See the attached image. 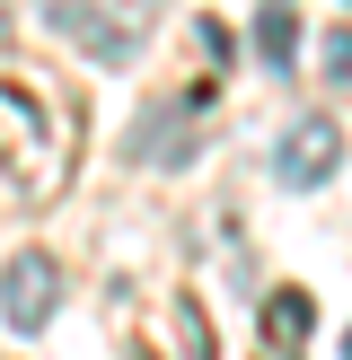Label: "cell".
I'll return each instance as SVG.
<instances>
[{
    "label": "cell",
    "instance_id": "6da1fadb",
    "mask_svg": "<svg viewBox=\"0 0 352 360\" xmlns=\"http://www.w3.org/2000/svg\"><path fill=\"white\" fill-rule=\"evenodd\" d=\"M80 158V97L62 79H0V185L18 202H53Z\"/></svg>",
    "mask_w": 352,
    "mask_h": 360
},
{
    "label": "cell",
    "instance_id": "7a4b0ae2",
    "mask_svg": "<svg viewBox=\"0 0 352 360\" xmlns=\"http://www.w3.org/2000/svg\"><path fill=\"white\" fill-rule=\"evenodd\" d=\"M150 18H158V0H80V9L62 18V35L88 53V62L123 70L141 44H150Z\"/></svg>",
    "mask_w": 352,
    "mask_h": 360
},
{
    "label": "cell",
    "instance_id": "3957f363",
    "mask_svg": "<svg viewBox=\"0 0 352 360\" xmlns=\"http://www.w3.org/2000/svg\"><path fill=\"white\" fill-rule=\"evenodd\" d=\"M334 167H344V123L334 115H299L273 150V185H291V193H317Z\"/></svg>",
    "mask_w": 352,
    "mask_h": 360
},
{
    "label": "cell",
    "instance_id": "277c9868",
    "mask_svg": "<svg viewBox=\"0 0 352 360\" xmlns=\"http://www.w3.org/2000/svg\"><path fill=\"white\" fill-rule=\"evenodd\" d=\"M53 308H62V264H53L44 246H27V255L0 264V316H9L18 334L53 326Z\"/></svg>",
    "mask_w": 352,
    "mask_h": 360
},
{
    "label": "cell",
    "instance_id": "5b68a950",
    "mask_svg": "<svg viewBox=\"0 0 352 360\" xmlns=\"http://www.w3.org/2000/svg\"><path fill=\"white\" fill-rule=\"evenodd\" d=\"M308 326H317V299L308 290H273V299H264V343H273V352H291Z\"/></svg>",
    "mask_w": 352,
    "mask_h": 360
},
{
    "label": "cell",
    "instance_id": "8992f818",
    "mask_svg": "<svg viewBox=\"0 0 352 360\" xmlns=\"http://www.w3.org/2000/svg\"><path fill=\"white\" fill-rule=\"evenodd\" d=\"M256 53L273 70H291V53H299V9H291V0H264V9H256Z\"/></svg>",
    "mask_w": 352,
    "mask_h": 360
},
{
    "label": "cell",
    "instance_id": "52a82bcc",
    "mask_svg": "<svg viewBox=\"0 0 352 360\" xmlns=\"http://www.w3.org/2000/svg\"><path fill=\"white\" fill-rule=\"evenodd\" d=\"M317 70H326V88H352V27L317 35Z\"/></svg>",
    "mask_w": 352,
    "mask_h": 360
},
{
    "label": "cell",
    "instance_id": "ba28073f",
    "mask_svg": "<svg viewBox=\"0 0 352 360\" xmlns=\"http://www.w3.org/2000/svg\"><path fill=\"white\" fill-rule=\"evenodd\" d=\"M35 9H44V27H53V35H62V18L80 9V0H35Z\"/></svg>",
    "mask_w": 352,
    "mask_h": 360
},
{
    "label": "cell",
    "instance_id": "9c48e42d",
    "mask_svg": "<svg viewBox=\"0 0 352 360\" xmlns=\"http://www.w3.org/2000/svg\"><path fill=\"white\" fill-rule=\"evenodd\" d=\"M0 53H9V18H0Z\"/></svg>",
    "mask_w": 352,
    "mask_h": 360
},
{
    "label": "cell",
    "instance_id": "30bf717a",
    "mask_svg": "<svg viewBox=\"0 0 352 360\" xmlns=\"http://www.w3.org/2000/svg\"><path fill=\"white\" fill-rule=\"evenodd\" d=\"M344 360H352V334H344Z\"/></svg>",
    "mask_w": 352,
    "mask_h": 360
}]
</instances>
